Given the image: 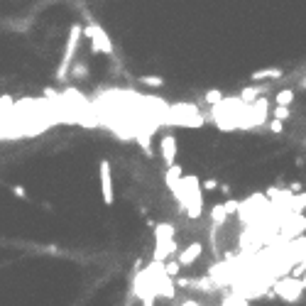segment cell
<instances>
[{"mask_svg":"<svg viewBox=\"0 0 306 306\" xmlns=\"http://www.w3.org/2000/svg\"><path fill=\"white\" fill-rule=\"evenodd\" d=\"M83 37V27L81 25H71L69 30V40H66V47H64V57H61V64L57 69V81H64L69 76V69L74 66V57H76V49H79V42Z\"/></svg>","mask_w":306,"mask_h":306,"instance_id":"obj_1","label":"cell"},{"mask_svg":"<svg viewBox=\"0 0 306 306\" xmlns=\"http://www.w3.org/2000/svg\"><path fill=\"white\" fill-rule=\"evenodd\" d=\"M304 289H306L304 279H296V277H289V274L279 277V279L272 284V294H274V296H279V299H282V301H286V304L299 301V299H301V294H304Z\"/></svg>","mask_w":306,"mask_h":306,"instance_id":"obj_2","label":"cell"},{"mask_svg":"<svg viewBox=\"0 0 306 306\" xmlns=\"http://www.w3.org/2000/svg\"><path fill=\"white\" fill-rule=\"evenodd\" d=\"M169 122L184 125V127H201L204 125V113L191 103H177L169 110Z\"/></svg>","mask_w":306,"mask_h":306,"instance_id":"obj_3","label":"cell"},{"mask_svg":"<svg viewBox=\"0 0 306 306\" xmlns=\"http://www.w3.org/2000/svg\"><path fill=\"white\" fill-rule=\"evenodd\" d=\"M83 37L91 40V49H93L96 54H98V52H103V54H113V44H110L108 32H105L98 22H93L91 15H88V25L83 27Z\"/></svg>","mask_w":306,"mask_h":306,"instance_id":"obj_4","label":"cell"},{"mask_svg":"<svg viewBox=\"0 0 306 306\" xmlns=\"http://www.w3.org/2000/svg\"><path fill=\"white\" fill-rule=\"evenodd\" d=\"M160 152H162V157H164L167 164H174V160H177V137L174 135H162Z\"/></svg>","mask_w":306,"mask_h":306,"instance_id":"obj_5","label":"cell"},{"mask_svg":"<svg viewBox=\"0 0 306 306\" xmlns=\"http://www.w3.org/2000/svg\"><path fill=\"white\" fill-rule=\"evenodd\" d=\"M101 189H103V201L110 206L113 204V182H110V164L105 160L101 162Z\"/></svg>","mask_w":306,"mask_h":306,"instance_id":"obj_6","label":"cell"},{"mask_svg":"<svg viewBox=\"0 0 306 306\" xmlns=\"http://www.w3.org/2000/svg\"><path fill=\"white\" fill-rule=\"evenodd\" d=\"M267 91V86H262V83H255V86H247V88H243L240 91V98L245 101V103H252V101H257L260 98V93H265Z\"/></svg>","mask_w":306,"mask_h":306,"instance_id":"obj_7","label":"cell"},{"mask_svg":"<svg viewBox=\"0 0 306 306\" xmlns=\"http://www.w3.org/2000/svg\"><path fill=\"white\" fill-rule=\"evenodd\" d=\"M267 79H282V69H262V71H255L252 74V83H262Z\"/></svg>","mask_w":306,"mask_h":306,"instance_id":"obj_8","label":"cell"},{"mask_svg":"<svg viewBox=\"0 0 306 306\" xmlns=\"http://www.w3.org/2000/svg\"><path fill=\"white\" fill-rule=\"evenodd\" d=\"M291 101H294V91H291V88H284V91H279V93L274 96V103H277V105H291Z\"/></svg>","mask_w":306,"mask_h":306,"instance_id":"obj_9","label":"cell"},{"mask_svg":"<svg viewBox=\"0 0 306 306\" xmlns=\"http://www.w3.org/2000/svg\"><path fill=\"white\" fill-rule=\"evenodd\" d=\"M71 74H74V79H86L88 76V64L86 61H74V66H71Z\"/></svg>","mask_w":306,"mask_h":306,"instance_id":"obj_10","label":"cell"},{"mask_svg":"<svg viewBox=\"0 0 306 306\" xmlns=\"http://www.w3.org/2000/svg\"><path fill=\"white\" fill-rule=\"evenodd\" d=\"M272 118H277V120H286V118H291V110H289V105H274V110H272Z\"/></svg>","mask_w":306,"mask_h":306,"instance_id":"obj_11","label":"cell"},{"mask_svg":"<svg viewBox=\"0 0 306 306\" xmlns=\"http://www.w3.org/2000/svg\"><path fill=\"white\" fill-rule=\"evenodd\" d=\"M269 132H274V135H279V132H284V125H282V120H277V118H272V120H267V125H265Z\"/></svg>","mask_w":306,"mask_h":306,"instance_id":"obj_12","label":"cell"},{"mask_svg":"<svg viewBox=\"0 0 306 306\" xmlns=\"http://www.w3.org/2000/svg\"><path fill=\"white\" fill-rule=\"evenodd\" d=\"M223 98H225V96H223L221 91H208V93H206V101H208L211 105H218Z\"/></svg>","mask_w":306,"mask_h":306,"instance_id":"obj_13","label":"cell"},{"mask_svg":"<svg viewBox=\"0 0 306 306\" xmlns=\"http://www.w3.org/2000/svg\"><path fill=\"white\" fill-rule=\"evenodd\" d=\"M140 81H142V83H147V86H162V83H164L160 76H142Z\"/></svg>","mask_w":306,"mask_h":306,"instance_id":"obj_14","label":"cell"},{"mask_svg":"<svg viewBox=\"0 0 306 306\" xmlns=\"http://www.w3.org/2000/svg\"><path fill=\"white\" fill-rule=\"evenodd\" d=\"M218 186V182L216 179H208V182H204V191H213Z\"/></svg>","mask_w":306,"mask_h":306,"instance_id":"obj_15","label":"cell"},{"mask_svg":"<svg viewBox=\"0 0 306 306\" xmlns=\"http://www.w3.org/2000/svg\"><path fill=\"white\" fill-rule=\"evenodd\" d=\"M301 279H304V284H306V272H304V277H301Z\"/></svg>","mask_w":306,"mask_h":306,"instance_id":"obj_16","label":"cell"},{"mask_svg":"<svg viewBox=\"0 0 306 306\" xmlns=\"http://www.w3.org/2000/svg\"><path fill=\"white\" fill-rule=\"evenodd\" d=\"M304 86H306V79H304Z\"/></svg>","mask_w":306,"mask_h":306,"instance_id":"obj_17","label":"cell"}]
</instances>
